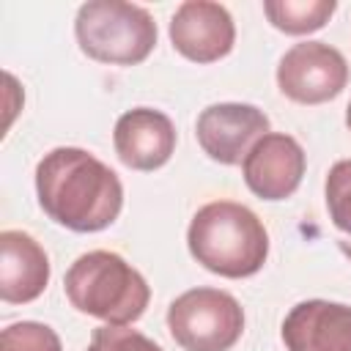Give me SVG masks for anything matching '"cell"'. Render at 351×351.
Returning <instances> with one entry per match:
<instances>
[{
	"instance_id": "cell-1",
	"label": "cell",
	"mask_w": 351,
	"mask_h": 351,
	"mask_svg": "<svg viewBox=\"0 0 351 351\" xmlns=\"http://www.w3.org/2000/svg\"><path fill=\"white\" fill-rule=\"evenodd\" d=\"M36 195L44 214L74 233L110 228L123 206V186L115 170L74 145L44 154L36 165Z\"/></svg>"
},
{
	"instance_id": "cell-2",
	"label": "cell",
	"mask_w": 351,
	"mask_h": 351,
	"mask_svg": "<svg viewBox=\"0 0 351 351\" xmlns=\"http://www.w3.org/2000/svg\"><path fill=\"white\" fill-rule=\"evenodd\" d=\"M186 247L203 269L241 280L263 269L269 258V233L252 208L236 200H214L192 217Z\"/></svg>"
},
{
	"instance_id": "cell-3",
	"label": "cell",
	"mask_w": 351,
	"mask_h": 351,
	"mask_svg": "<svg viewBox=\"0 0 351 351\" xmlns=\"http://www.w3.org/2000/svg\"><path fill=\"white\" fill-rule=\"evenodd\" d=\"M63 291L71 307L115 326L137 321L151 302L145 277L110 250L80 255L63 277Z\"/></svg>"
},
{
	"instance_id": "cell-4",
	"label": "cell",
	"mask_w": 351,
	"mask_h": 351,
	"mask_svg": "<svg viewBox=\"0 0 351 351\" xmlns=\"http://www.w3.org/2000/svg\"><path fill=\"white\" fill-rule=\"evenodd\" d=\"M80 49L110 66L143 63L156 47V22L148 8L123 0H88L74 19Z\"/></svg>"
},
{
	"instance_id": "cell-5",
	"label": "cell",
	"mask_w": 351,
	"mask_h": 351,
	"mask_svg": "<svg viewBox=\"0 0 351 351\" xmlns=\"http://www.w3.org/2000/svg\"><path fill=\"white\" fill-rule=\"evenodd\" d=\"M167 329L184 351H230L244 332V310L219 288H189L167 307Z\"/></svg>"
},
{
	"instance_id": "cell-6",
	"label": "cell",
	"mask_w": 351,
	"mask_h": 351,
	"mask_svg": "<svg viewBox=\"0 0 351 351\" xmlns=\"http://www.w3.org/2000/svg\"><path fill=\"white\" fill-rule=\"evenodd\" d=\"M346 82L348 63L343 52L326 41H299L277 66V85L282 96L299 104H324L335 99Z\"/></svg>"
},
{
	"instance_id": "cell-7",
	"label": "cell",
	"mask_w": 351,
	"mask_h": 351,
	"mask_svg": "<svg viewBox=\"0 0 351 351\" xmlns=\"http://www.w3.org/2000/svg\"><path fill=\"white\" fill-rule=\"evenodd\" d=\"M195 134L208 159L219 165H241L247 151L269 134V118L255 104L219 101L197 115Z\"/></svg>"
},
{
	"instance_id": "cell-8",
	"label": "cell",
	"mask_w": 351,
	"mask_h": 351,
	"mask_svg": "<svg viewBox=\"0 0 351 351\" xmlns=\"http://www.w3.org/2000/svg\"><path fill=\"white\" fill-rule=\"evenodd\" d=\"M304 167L307 156L299 140L282 132H269L247 151L241 176L247 189L261 200H285L299 189Z\"/></svg>"
},
{
	"instance_id": "cell-9",
	"label": "cell",
	"mask_w": 351,
	"mask_h": 351,
	"mask_svg": "<svg viewBox=\"0 0 351 351\" xmlns=\"http://www.w3.org/2000/svg\"><path fill=\"white\" fill-rule=\"evenodd\" d=\"M170 41L192 63H214L236 44V25L225 5L211 0H186L170 16Z\"/></svg>"
},
{
	"instance_id": "cell-10",
	"label": "cell",
	"mask_w": 351,
	"mask_h": 351,
	"mask_svg": "<svg viewBox=\"0 0 351 351\" xmlns=\"http://www.w3.org/2000/svg\"><path fill=\"white\" fill-rule=\"evenodd\" d=\"M176 126L173 121L154 107L126 110L115 121L112 143L118 159L132 170H156L170 162L176 151Z\"/></svg>"
},
{
	"instance_id": "cell-11",
	"label": "cell",
	"mask_w": 351,
	"mask_h": 351,
	"mask_svg": "<svg viewBox=\"0 0 351 351\" xmlns=\"http://www.w3.org/2000/svg\"><path fill=\"white\" fill-rule=\"evenodd\" d=\"M288 351H351V307L343 302L307 299L282 321Z\"/></svg>"
},
{
	"instance_id": "cell-12",
	"label": "cell",
	"mask_w": 351,
	"mask_h": 351,
	"mask_svg": "<svg viewBox=\"0 0 351 351\" xmlns=\"http://www.w3.org/2000/svg\"><path fill=\"white\" fill-rule=\"evenodd\" d=\"M49 282V258L44 247L25 230L0 233V299L5 304H27L44 293Z\"/></svg>"
},
{
	"instance_id": "cell-13",
	"label": "cell",
	"mask_w": 351,
	"mask_h": 351,
	"mask_svg": "<svg viewBox=\"0 0 351 351\" xmlns=\"http://www.w3.org/2000/svg\"><path fill=\"white\" fill-rule=\"evenodd\" d=\"M337 3L335 0H266L263 14L269 22L288 33V36H304L321 30L329 16L335 14Z\"/></svg>"
},
{
	"instance_id": "cell-14",
	"label": "cell",
	"mask_w": 351,
	"mask_h": 351,
	"mask_svg": "<svg viewBox=\"0 0 351 351\" xmlns=\"http://www.w3.org/2000/svg\"><path fill=\"white\" fill-rule=\"evenodd\" d=\"M324 197H326L332 225L346 239H351V159H340L329 167Z\"/></svg>"
},
{
	"instance_id": "cell-15",
	"label": "cell",
	"mask_w": 351,
	"mask_h": 351,
	"mask_svg": "<svg viewBox=\"0 0 351 351\" xmlns=\"http://www.w3.org/2000/svg\"><path fill=\"white\" fill-rule=\"evenodd\" d=\"M0 351H63L58 332L38 321L8 324L0 335Z\"/></svg>"
},
{
	"instance_id": "cell-16",
	"label": "cell",
	"mask_w": 351,
	"mask_h": 351,
	"mask_svg": "<svg viewBox=\"0 0 351 351\" xmlns=\"http://www.w3.org/2000/svg\"><path fill=\"white\" fill-rule=\"evenodd\" d=\"M88 351H162L151 337H145L137 329L104 324L96 326L88 343Z\"/></svg>"
},
{
	"instance_id": "cell-17",
	"label": "cell",
	"mask_w": 351,
	"mask_h": 351,
	"mask_svg": "<svg viewBox=\"0 0 351 351\" xmlns=\"http://www.w3.org/2000/svg\"><path fill=\"white\" fill-rule=\"evenodd\" d=\"M337 247H340V252H343L346 258H351V239L340 236V239H337Z\"/></svg>"
},
{
	"instance_id": "cell-18",
	"label": "cell",
	"mask_w": 351,
	"mask_h": 351,
	"mask_svg": "<svg viewBox=\"0 0 351 351\" xmlns=\"http://www.w3.org/2000/svg\"><path fill=\"white\" fill-rule=\"evenodd\" d=\"M346 126H348V132H351V101H348V107H346Z\"/></svg>"
}]
</instances>
